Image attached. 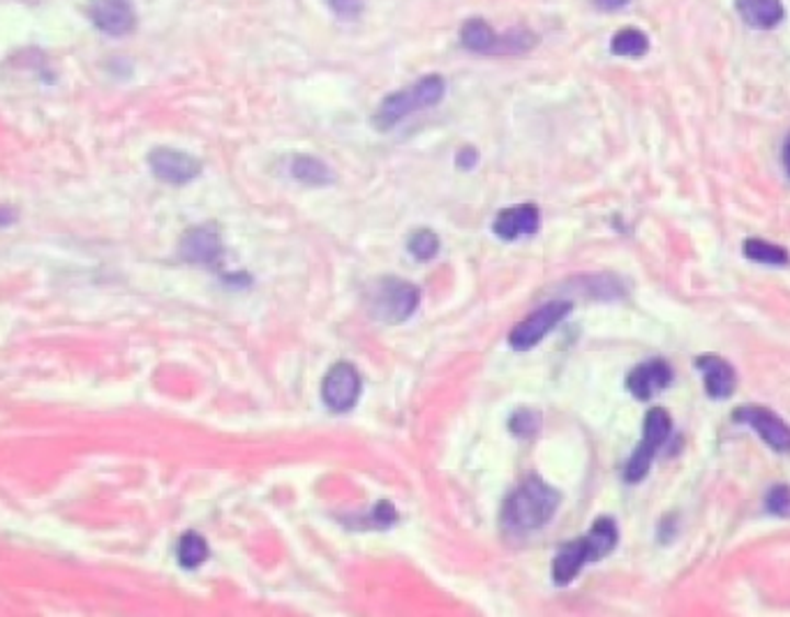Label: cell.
<instances>
[{
  "instance_id": "52a82bcc",
  "label": "cell",
  "mask_w": 790,
  "mask_h": 617,
  "mask_svg": "<svg viewBox=\"0 0 790 617\" xmlns=\"http://www.w3.org/2000/svg\"><path fill=\"white\" fill-rule=\"evenodd\" d=\"M733 419L758 433L772 452L790 454V425L772 410H767L765 405H742L733 412Z\"/></svg>"
},
{
  "instance_id": "9a60e30c",
  "label": "cell",
  "mask_w": 790,
  "mask_h": 617,
  "mask_svg": "<svg viewBox=\"0 0 790 617\" xmlns=\"http://www.w3.org/2000/svg\"><path fill=\"white\" fill-rule=\"evenodd\" d=\"M735 10L744 24L756 31H772L786 16L781 0H735Z\"/></svg>"
},
{
  "instance_id": "8fae6325",
  "label": "cell",
  "mask_w": 790,
  "mask_h": 617,
  "mask_svg": "<svg viewBox=\"0 0 790 617\" xmlns=\"http://www.w3.org/2000/svg\"><path fill=\"white\" fill-rule=\"evenodd\" d=\"M91 21L106 35H127L137 26L135 8L127 0H93L91 3Z\"/></svg>"
},
{
  "instance_id": "d4e9b609",
  "label": "cell",
  "mask_w": 790,
  "mask_h": 617,
  "mask_svg": "<svg viewBox=\"0 0 790 617\" xmlns=\"http://www.w3.org/2000/svg\"><path fill=\"white\" fill-rule=\"evenodd\" d=\"M477 162H479L477 148H472V146L460 148V153H458V158H456V164L462 169V172H467V169H474Z\"/></svg>"
},
{
  "instance_id": "9c48e42d",
  "label": "cell",
  "mask_w": 790,
  "mask_h": 617,
  "mask_svg": "<svg viewBox=\"0 0 790 617\" xmlns=\"http://www.w3.org/2000/svg\"><path fill=\"white\" fill-rule=\"evenodd\" d=\"M148 164L156 179L169 185H185L202 174V162L187 153L174 151V148H156L148 156Z\"/></svg>"
},
{
  "instance_id": "e0dca14e",
  "label": "cell",
  "mask_w": 790,
  "mask_h": 617,
  "mask_svg": "<svg viewBox=\"0 0 790 617\" xmlns=\"http://www.w3.org/2000/svg\"><path fill=\"white\" fill-rule=\"evenodd\" d=\"M291 176L310 187H322V185H331L335 181L331 169L312 156H296L291 160Z\"/></svg>"
},
{
  "instance_id": "2e32d148",
  "label": "cell",
  "mask_w": 790,
  "mask_h": 617,
  "mask_svg": "<svg viewBox=\"0 0 790 617\" xmlns=\"http://www.w3.org/2000/svg\"><path fill=\"white\" fill-rule=\"evenodd\" d=\"M460 42L465 49L474 54H497L500 49V35L481 16L465 21L460 28Z\"/></svg>"
},
{
  "instance_id": "4316f807",
  "label": "cell",
  "mask_w": 790,
  "mask_h": 617,
  "mask_svg": "<svg viewBox=\"0 0 790 617\" xmlns=\"http://www.w3.org/2000/svg\"><path fill=\"white\" fill-rule=\"evenodd\" d=\"M781 162H783V169H786V174H788V179H790V133H788V137H786V141H783V151H781Z\"/></svg>"
},
{
  "instance_id": "ac0fdd59",
  "label": "cell",
  "mask_w": 790,
  "mask_h": 617,
  "mask_svg": "<svg viewBox=\"0 0 790 617\" xmlns=\"http://www.w3.org/2000/svg\"><path fill=\"white\" fill-rule=\"evenodd\" d=\"M742 252L746 260H752L756 264H765V266H788L790 264L788 250L783 245L770 243L765 239H746Z\"/></svg>"
},
{
  "instance_id": "d6986e66",
  "label": "cell",
  "mask_w": 790,
  "mask_h": 617,
  "mask_svg": "<svg viewBox=\"0 0 790 617\" xmlns=\"http://www.w3.org/2000/svg\"><path fill=\"white\" fill-rule=\"evenodd\" d=\"M610 49L622 58H643L650 52V37L638 28H622L615 33Z\"/></svg>"
},
{
  "instance_id": "ffe728a7",
  "label": "cell",
  "mask_w": 790,
  "mask_h": 617,
  "mask_svg": "<svg viewBox=\"0 0 790 617\" xmlns=\"http://www.w3.org/2000/svg\"><path fill=\"white\" fill-rule=\"evenodd\" d=\"M176 556H179V564L183 569L192 571V569H197V567H202L206 562L208 544H206V539L202 535H197V532H185V535L179 541Z\"/></svg>"
},
{
  "instance_id": "30bf717a",
  "label": "cell",
  "mask_w": 790,
  "mask_h": 617,
  "mask_svg": "<svg viewBox=\"0 0 790 617\" xmlns=\"http://www.w3.org/2000/svg\"><path fill=\"white\" fill-rule=\"evenodd\" d=\"M673 385V368L664 358H652L636 366L627 377V389L638 400H652Z\"/></svg>"
},
{
  "instance_id": "277c9868",
  "label": "cell",
  "mask_w": 790,
  "mask_h": 617,
  "mask_svg": "<svg viewBox=\"0 0 790 617\" xmlns=\"http://www.w3.org/2000/svg\"><path fill=\"white\" fill-rule=\"evenodd\" d=\"M421 292L408 281L381 278L368 294V310L383 324H402L416 312Z\"/></svg>"
},
{
  "instance_id": "8992f818",
  "label": "cell",
  "mask_w": 790,
  "mask_h": 617,
  "mask_svg": "<svg viewBox=\"0 0 790 617\" xmlns=\"http://www.w3.org/2000/svg\"><path fill=\"white\" fill-rule=\"evenodd\" d=\"M571 308H573L571 301H550V304L541 306L539 310H534L514 331H511V338H508L511 347L518 352H527L534 345H539L554 327L564 322Z\"/></svg>"
},
{
  "instance_id": "44dd1931",
  "label": "cell",
  "mask_w": 790,
  "mask_h": 617,
  "mask_svg": "<svg viewBox=\"0 0 790 617\" xmlns=\"http://www.w3.org/2000/svg\"><path fill=\"white\" fill-rule=\"evenodd\" d=\"M410 252L419 262H431L439 252V239L437 233L431 229H419L410 239Z\"/></svg>"
},
{
  "instance_id": "7402d4cb",
  "label": "cell",
  "mask_w": 790,
  "mask_h": 617,
  "mask_svg": "<svg viewBox=\"0 0 790 617\" xmlns=\"http://www.w3.org/2000/svg\"><path fill=\"white\" fill-rule=\"evenodd\" d=\"M765 512L777 518H790V485L777 483L765 495Z\"/></svg>"
},
{
  "instance_id": "5bb4252c",
  "label": "cell",
  "mask_w": 790,
  "mask_h": 617,
  "mask_svg": "<svg viewBox=\"0 0 790 617\" xmlns=\"http://www.w3.org/2000/svg\"><path fill=\"white\" fill-rule=\"evenodd\" d=\"M539 229V208L534 204L502 210L495 220V233L502 241H516L518 237H531Z\"/></svg>"
},
{
  "instance_id": "83f0119b",
  "label": "cell",
  "mask_w": 790,
  "mask_h": 617,
  "mask_svg": "<svg viewBox=\"0 0 790 617\" xmlns=\"http://www.w3.org/2000/svg\"><path fill=\"white\" fill-rule=\"evenodd\" d=\"M14 210L12 208H8V206H0V227H5V225H12L14 222Z\"/></svg>"
},
{
  "instance_id": "ba28073f",
  "label": "cell",
  "mask_w": 790,
  "mask_h": 617,
  "mask_svg": "<svg viewBox=\"0 0 790 617\" xmlns=\"http://www.w3.org/2000/svg\"><path fill=\"white\" fill-rule=\"evenodd\" d=\"M322 398L333 412H350L360 398V377L352 364H337L329 370L322 385Z\"/></svg>"
},
{
  "instance_id": "7c38bea8",
  "label": "cell",
  "mask_w": 790,
  "mask_h": 617,
  "mask_svg": "<svg viewBox=\"0 0 790 617\" xmlns=\"http://www.w3.org/2000/svg\"><path fill=\"white\" fill-rule=\"evenodd\" d=\"M181 258L190 264L216 266L222 258V241L216 227L190 229L181 241Z\"/></svg>"
},
{
  "instance_id": "cb8c5ba5",
  "label": "cell",
  "mask_w": 790,
  "mask_h": 617,
  "mask_svg": "<svg viewBox=\"0 0 790 617\" xmlns=\"http://www.w3.org/2000/svg\"><path fill=\"white\" fill-rule=\"evenodd\" d=\"M511 431H514L516 435H529L537 431V419H534L531 412L520 410L514 419H511Z\"/></svg>"
},
{
  "instance_id": "5b68a950",
  "label": "cell",
  "mask_w": 790,
  "mask_h": 617,
  "mask_svg": "<svg viewBox=\"0 0 790 617\" xmlns=\"http://www.w3.org/2000/svg\"><path fill=\"white\" fill-rule=\"evenodd\" d=\"M673 433V419L664 408H652L643 421V439H640L638 449L629 458L625 467V479L629 483L643 481L650 475V467L656 458V454L664 449Z\"/></svg>"
},
{
  "instance_id": "6da1fadb",
  "label": "cell",
  "mask_w": 790,
  "mask_h": 617,
  "mask_svg": "<svg viewBox=\"0 0 790 617\" xmlns=\"http://www.w3.org/2000/svg\"><path fill=\"white\" fill-rule=\"evenodd\" d=\"M617 541H619L617 523L608 516L599 518L583 539L569 541L566 546L560 548L558 558L552 562V581L558 585H569L575 576H579L585 564L599 562L608 556V552H612Z\"/></svg>"
},
{
  "instance_id": "603a6c76",
  "label": "cell",
  "mask_w": 790,
  "mask_h": 617,
  "mask_svg": "<svg viewBox=\"0 0 790 617\" xmlns=\"http://www.w3.org/2000/svg\"><path fill=\"white\" fill-rule=\"evenodd\" d=\"M329 8L340 19H356L366 8V0H329Z\"/></svg>"
},
{
  "instance_id": "484cf974",
  "label": "cell",
  "mask_w": 790,
  "mask_h": 617,
  "mask_svg": "<svg viewBox=\"0 0 790 617\" xmlns=\"http://www.w3.org/2000/svg\"><path fill=\"white\" fill-rule=\"evenodd\" d=\"M592 3H594L596 8H602V10H608V12H612V10H619V8H625V5H629V3H631V0H592Z\"/></svg>"
},
{
  "instance_id": "3957f363",
  "label": "cell",
  "mask_w": 790,
  "mask_h": 617,
  "mask_svg": "<svg viewBox=\"0 0 790 617\" xmlns=\"http://www.w3.org/2000/svg\"><path fill=\"white\" fill-rule=\"evenodd\" d=\"M446 93V83L439 75H428L419 79L414 87L402 89L398 93H391L387 100L379 104V110L373 118L375 127H379L381 133L391 130L393 125H398L400 121L408 118L410 114L425 110V106H435L437 102H442Z\"/></svg>"
},
{
  "instance_id": "4fadbf2b",
  "label": "cell",
  "mask_w": 790,
  "mask_h": 617,
  "mask_svg": "<svg viewBox=\"0 0 790 617\" xmlns=\"http://www.w3.org/2000/svg\"><path fill=\"white\" fill-rule=\"evenodd\" d=\"M696 368L705 379V391L714 400H725L735 393L737 375L735 368L725 358L719 356H700L696 358Z\"/></svg>"
},
{
  "instance_id": "7a4b0ae2",
  "label": "cell",
  "mask_w": 790,
  "mask_h": 617,
  "mask_svg": "<svg viewBox=\"0 0 790 617\" xmlns=\"http://www.w3.org/2000/svg\"><path fill=\"white\" fill-rule=\"evenodd\" d=\"M560 502L562 495L552 485L537 477H529L508 495L504 506V523L514 532L541 529L558 514Z\"/></svg>"
}]
</instances>
